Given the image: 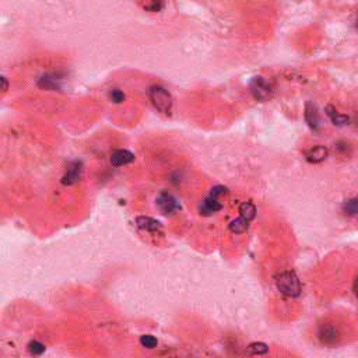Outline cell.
I'll return each instance as SVG.
<instances>
[{"mask_svg": "<svg viewBox=\"0 0 358 358\" xmlns=\"http://www.w3.org/2000/svg\"><path fill=\"white\" fill-rule=\"evenodd\" d=\"M140 344L143 345L144 348L151 350V348H155V347L158 345V340L154 337V336H151V334H143V336L140 337Z\"/></svg>", "mask_w": 358, "mask_h": 358, "instance_id": "16", "label": "cell"}, {"mask_svg": "<svg viewBox=\"0 0 358 358\" xmlns=\"http://www.w3.org/2000/svg\"><path fill=\"white\" fill-rule=\"evenodd\" d=\"M326 115L330 118L333 125L336 126H344L350 122V118L347 115H341V113L337 112V109L334 108L333 105H327L326 106Z\"/></svg>", "mask_w": 358, "mask_h": 358, "instance_id": "11", "label": "cell"}, {"mask_svg": "<svg viewBox=\"0 0 358 358\" xmlns=\"http://www.w3.org/2000/svg\"><path fill=\"white\" fill-rule=\"evenodd\" d=\"M319 338H320V341L325 343V344H333V343H336L338 338L337 329L333 325L322 326L320 330H319Z\"/></svg>", "mask_w": 358, "mask_h": 358, "instance_id": "8", "label": "cell"}, {"mask_svg": "<svg viewBox=\"0 0 358 358\" xmlns=\"http://www.w3.org/2000/svg\"><path fill=\"white\" fill-rule=\"evenodd\" d=\"M150 100L153 102L154 108L158 112L164 113V115H169L172 111V97L171 94L168 93V90H165L164 87L161 86H153L148 91Z\"/></svg>", "mask_w": 358, "mask_h": 358, "instance_id": "1", "label": "cell"}, {"mask_svg": "<svg viewBox=\"0 0 358 358\" xmlns=\"http://www.w3.org/2000/svg\"><path fill=\"white\" fill-rule=\"evenodd\" d=\"M136 224L140 230H144L148 232H157L161 230V223L155 219L147 217V216H140L136 219Z\"/></svg>", "mask_w": 358, "mask_h": 358, "instance_id": "9", "label": "cell"}, {"mask_svg": "<svg viewBox=\"0 0 358 358\" xmlns=\"http://www.w3.org/2000/svg\"><path fill=\"white\" fill-rule=\"evenodd\" d=\"M326 157H327V148L323 146H316L306 151V159L313 164L322 162L323 159H326Z\"/></svg>", "mask_w": 358, "mask_h": 358, "instance_id": "12", "label": "cell"}, {"mask_svg": "<svg viewBox=\"0 0 358 358\" xmlns=\"http://www.w3.org/2000/svg\"><path fill=\"white\" fill-rule=\"evenodd\" d=\"M224 193H227V188L219 185V186H214L212 191H210V196H213V198H219V196L224 195Z\"/></svg>", "mask_w": 358, "mask_h": 358, "instance_id": "21", "label": "cell"}, {"mask_svg": "<svg viewBox=\"0 0 358 358\" xmlns=\"http://www.w3.org/2000/svg\"><path fill=\"white\" fill-rule=\"evenodd\" d=\"M248 351L251 354H266L269 351V347L265 343H252L248 345Z\"/></svg>", "mask_w": 358, "mask_h": 358, "instance_id": "19", "label": "cell"}, {"mask_svg": "<svg viewBox=\"0 0 358 358\" xmlns=\"http://www.w3.org/2000/svg\"><path fill=\"white\" fill-rule=\"evenodd\" d=\"M305 120L306 123L309 125V127H311L312 130H318L319 129V115H318V109H316V106L313 105V104H311V102H308L305 105Z\"/></svg>", "mask_w": 358, "mask_h": 358, "instance_id": "10", "label": "cell"}, {"mask_svg": "<svg viewBox=\"0 0 358 358\" xmlns=\"http://www.w3.org/2000/svg\"><path fill=\"white\" fill-rule=\"evenodd\" d=\"M28 351L31 352L33 355H41V354H44V351H45V345L42 344L41 341L33 340V341L28 343Z\"/></svg>", "mask_w": 358, "mask_h": 358, "instance_id": "18", "label": "cell"}, {"mask_svg": "<svg viewBox=\"0 0 358 358\" xmlns=\"http://www.w3.org/2000/svg\"><path fill=\"white\" fill-rule=\"evenodd\" d=\"M7 87H9L7 79L6 77H2V90H3V91H7Z\"/></svg>", "mask_w": 358, "mask_h": 358, "instance_id": "22", "label": "cell"}, {"mask_svg": "<svg viewBox=\"0 0 358 358\" xmlns=\"http://www.w3.org/2000/svg\"><path fill=\"white\" fill-rule=\"evenodd\" d=\"M109 97H111V100H112L115 104H120V102L125 101V94L122 93L120 90H116V88H113L112 91L109 93Z\"/></svg>", "mask_w": 358, "mask_h": 358, "instance_id": "20", "label": "cell"}, {"mask_svg": "<svg viewBox=\"0 0 358 358\" xmlns=\"http://www.w3.org/2000/svg\"><path fill=\"white\" fill-rule=\"evenodd\" d=\"M276 285L281 294L287 297H298L301 294V283L294 272H284L277 276Z\"/></svg>", "mask_w": 358, "mask_h": 358, "instance_id": "2", "label": "cell"}, {"mask_svg": "<svg viewBox=\"0 0 358 358\" xmlns=\"http://www.w3.org/2000/svg\"><path fill=\"white\" fill-rule=\"evenodd\" d=\"M343 210H344L347 214H350V216L358 214V198L347 200L344 205H343Z\"/></svg>", "mask_w": 358, "mask_h": 358, "instance_id": "17", "label": "cell"}, {"mask_svg": "<svg viewBox=\"0 0 358 358\" xmlns=\"http://www.w3.org/2000/svg\"><path fill=\"white\" fill-rule=\"evenodd\" d=\"M221 209H223V206L220 205L217 198H213V196H210V195L202 202V205H200L199 207L200 214H203V216L214 214V213H217L219 210H221Z\"/></svg>", "mask_w": 358, "mask_h": 358, "instance_id": "7", "label": "cell"}, {"mask_svg": "<svg viewBox=\"0 0 358 358\" xmlns=\"http://www.w3.org/2000/svg\"><path fill=\"white\" fill-rule=\"evenodd\" d=\"M239 214H241V217L251 221L256 216V207L251 202H244L242 205L239 206Z\"/></svg>", "mask_w": 358, "mask_h": 358, "instance_id": "13", "label": "cell"}, {"mask_svg": "<svg viewBox=\"0 0 358 358\" xmlns=\"http://www.w3.org/2000/svg\"><path fill=\"white\" fill-rule=\"evenodd\" d=\"M134 161V154L130 153L129 150H116L111 155V164L113 166L127 165Z\"/></svg>", "mask_w": 358, "mask_h": 358, "instance_id": "6", "label": "cell"}, {"mask_svg": "<svg viewBox=\"0 0 358 358\" xmlns=\"http://www.w3.org/2000/svg\"><path fill=\"white\" fill-rule=\"evenodd\" d=\"M248 227H249V221L244 219V217H238V219L231 221L230 230H231V232H234V234H242V232H245L246 230H248Z\"/></svg>", "mask_w": 358, "mask_h": 358, "instance_id": "15", "label": "cell"}, {"mask_svg": "<svg viewBox=\"0 0 358 358\" xmlns=\"http://www.w3.org/2000/svg\"><path fill=\"white\" fill-rule=\"evenodd\" d=\"M38 86L44 90H58L59 88L58 79H55V76H51V74L42 76L38 81Z\"/></svg>", "mask_w": 358, "mask_h": 358, "instance_id": "14", "label": "cell"}, {"mask_svg": "<svg viewBox=\"0 0 358 358\" xmlns=\"http://www.w3.org/2000/svg\"><path fill=\"white\" fill-rule=\"evenodd\" d=\"M249 88H251V93L255 100L263 102L272 97V87L269 86V83L263 77H253L249 84Z\"/></svg>", "mask_w": 358, "mask_h": 358, "instance_id": "3", "label": "cell"}, {"mask_svg": "<svg viewBox=\"0 0 358 358\" xmlns=\"http://www.w3.org/2000/svg\"><path fill=\"white\" fill-rule=\"evenodd\" d=\"M155 205L162 214H172L181 209L178 199L169 192H161L155 199Z\"/></svg>", "mask_w": 358, "mask_h": 358, "instance_id": "4", "label": "cell"}, {"mask_svg": "<svg viewBox=\"0 0 358 358\" xmlns=\"http://www.w3.org/2000/svg\"><path fill=\"white\" fill-rule=\"evenodd\" d=\"M354 291H355V294H357L358 297V277L355 279V283H354Z\"/></svg>", "mask_w": 358, "mask_h": 358, "instance_id": "23", "label": "cell"}, {"mask_svg": "<svg viewBox=\"0 0 358 358\" xmlns=\"http://www.w3.org/2000/svg\"><path fill=\"white\" fill-rule=\"evenodd\" d=\"M81 173H83V164L81 161H73L70 162L67 166L66 173L63 175L62 178V184L63 185H73L76 184L80 178H81Z\"/></svg>", "mask_w": 358, "mask_h": 358, "instance_id": "5", "label": "cell"}, {"mask_svg": "<svg viewBox=\"0 0 358 358\" xmlns=\"http://www.w3.org/2000/svg\"><path fill=\"white\" fill-rule=\"evenodd\" d=\"M153 2H154V3H158L159 0H153Z\"/></svg>", "mask_w": 358, "mask_h": 358, "instance_id": "24", "label": "cell"}, {"mask_svg": "<svg viewBox=\"0 0 358 358\" xmlns=\"http://www.w3.org/2000/svg\"><path fill=\"white\" fill-rule=\"evenodd\" d=\"M357 28H358V16H357Z\"/></svg>", "mask_w": 358, "mask_h": 358, "instance_id": "25", "label": "cell"}]
</instances>
